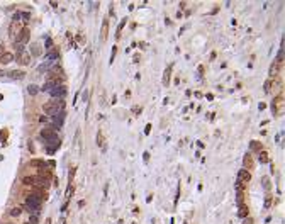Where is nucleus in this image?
Returning a JSON list of instances; mask_svg holds the SVG:
<instances>
[{
	"label": "nucleus",
	"mask_w": 285,
	"mask_h": 224,
	"mask_svg": "<svg viewBox=\"0 0 285 224\" xmlns=\"http://www.w3.org/2000/svg\"><path fill=\"white\" fill-rule=\"evenodd\" d=\"M49 58H56L58 59V49H53V51L49 53Z\"/></svg>",
	"instance_id": "412c9836"
},
{
	"label": "nucleus",
	"mask_w": 285,
	"mask_h": 224,
	"mask_svg": "<svg viewBox=\"0 0 285 224\" xmlns=\"http://www.w3.org/2000/svg\"><path fill=\"white\" fill-rule=\"evenodd\" d=\"M272 83H273V80H268L265 85V92H270V88H272Z\"/></svg>",
	"instance_id": "aec40b11"
},
{
	"label": "nucleus",
	"mask_w": 285,
	"mask_h": 224,
	"mask_svg": "<svg viewBox=\"0 0 285 224\" xmlns=\"http://www.w3.org/2000/svg\"><path fill=\"white\" fill-rule=\"evenodd\" d=\"M251 165H253V163H251V156H249V155H246V156H245V167L249 168Z\"/></svg>",
	"instance_id": "f3484780"
},
{
	"label": "nucleus",
	"mask_w": 285,
	"mask_h": 224,
	"mask_svg": "<svg viewBox=\"0 0 285 224\" xmlns=\"http://www.w3.org/2000/svg\"><path fill=\"white\" fill-rule=\"evenodd\" d=\"M65 93H66V88H65L63 85H56V87H53V88L49 90V95H51L53 99H56V100H61V99L65 97Z\"/></svg>",
	"instance_id": "7ed1b4c3"
},
{
	"label": "nucleus",
	"mask_w": 285,
	"mask_h": 224,
	"mask_svg": "<svg viewBox=\"0 0 285 224\" xmlns=\"http://www.w3.org/2000/svg\"><path fill=\"white\" fill-rule=\"evenodd\" d=\"M277 72H278V65H277V63H273V65L270 66V75H275Z\"/></svg>",
	"instance_id": "4468645a"
},
{
	"label": "nucleus",
	"mask_w": 285,
	"mask_h": 224,
	"mask_svg": "<svg viewBox=\"0 0 285 224\" xmlns=\"http://www.w3.org/2000/svg\"><path fill=\"white\" fill-rule=\"evenodd\" d=\"M29 36H31V32H29V29H27V27H24V29H22V32L19 34V37H17V41H19V44H24V43H27V39H29Z\"/></svg>",
	"instance_id": "20e7f679"
},
{
	"label": "nucleus",
	"mask_w": 285,
	"mask_h": 224,
	"mask_svg": "<svg viewBox=\"0 0 285 224\" xmlns=\"http://www.w3.org/2000/svg\"><path fill=\"white\" fill-rule=\"evenodd\" d=\"M97 143H98V146H100L102 149L105 148V144H104V136H102L100 131H98V134H97Z\"/></svg>",
	"instance_id": "9d476101"
},
{
	"label": "nucleus",
	"mask_w": 285,
	"mask_h": 224,
	"mask_svg": "<svg viewBox=\"0 0 285 224\" xmlns=\"http://www.w3.org/2000/svg\"><path fill=\"white\" fill-rule=\"evenodd\" d=\"M260 161H261V163H266V161H268V155H266V151H260Z\"/></svg>",
	"instance_id": "ddd939ff"
},
{
	"label": "nucleus",
	"mask_w": 285,
	"mask_h": 224,
	"mask_svg": "<svg viewBox=\"0 0 285 224\" xmlns=\"http://www.w3.org/2000/svg\"><path fill=\"white\" fill-rule=\"evenodd\" d=\"M239 216H241V217H246V216H248V207H245V205H239Z\"/></svg>",
	"instance_id": "f8f14e48"
},
{
	"label": "nucleus",
	"mask_w": 285,
	"mask_h": 224,
	"mask_svg": "<svg viewBox=\"0 0 285 224\" xmlns=\"http://www.w3.org/2000/svg\"><path fill=\"white\" fill-rule=\"evenodd\" d=\"M24 184L34 187V188H41V187L46 188V187H48V184H46L42 178H39V177H24Z\"/></svg>",
	"instance_id": "f03ea898"
},
{
	"label": "nucleus",
	"mask_w": 285,
	"mask_h": 224,
	"mask_svg": "<svg viewBox=\"0 0 285 224\" xmlns=\"http://www.w3.org/2000/svg\"><path fill=\"white\" fill-rule=\"evenodd\" d=\"M238 177H239V182H249V178H251L249 171H246V170H241L238 173Z\"/></svg>",
	"instance_id": "0eeeda50"
},
{
	"label": "nucleus",
	"mask_w": 285,
	"mask_h": 224,
	"mask_svg": "<svg viewBox=\"0 0 285 224\" xmlns=\"http://www.w3.org/2000/svg\"><path fill=\"white\" fill-rule=\"evenodd\" d=\"M22 211H24V207H19V205H15V207H12L10 211H9V216L10 217H20V214H22Z\"/></svg>",
	"instance_id": "39448f33"
},
{
	"label": "nucleus",
	"mask_w": 285,
	"mask_h": 224,
	"mask_svg": "<svg viewBox=\"0 0 285 224\" xmlns=\"http://www.w3.org/2000/svg\"><path fill=\"white\" fill-rule=\"evenodd\" d=\"M20 31H22V29H20V22L14 20V22H12V26H10V31H9V32H10V36H14V34H19Z\"/></svg>",
	"instance_id": "423d86ee"
},
{
	"label": "nucleus",
	"mask_w": 285,
	"mask_h": 224,
	"mask_svg": "<svg viewBox=\"0 0 285 224\" xmlns=\"http://www.w3.org/2000/svg\"><path fill=\"white\" fill-rule=\"evenodd\" d=\"M38 90H39V88L36 87V85H31V87H29V93H31V95H36V93H38Z\"/></svg>",
	"instance_id": "a211bd4d"
},
{
	"label": "nucleus",
	"mask_w": 285,
	"mask_h": 224,
	"mask_svg": "<svg viewBox=\"0 0 285 224\" xmlns=\"http://www.w3.org/2000/svg\"><path fill=\"white\" fill-rule=\"evenodd\" d=\"M3 49H5V46H3V43L0 41V55H3Z\"/></svg>",
	"instance_id": "5701e85b"
},
{
	"label": "nucleus",
	"mask_w": 285,
	"mask_h": 224,
	"mask_svg": "<svg viewBox=\"0 0 285 224\" xmlns=\"http://www.w3.org/2000/svg\"><path fill=\"white\" fill-rule=\"evenodd\" d=\"M263 185H265L266 190H270V180H268V177H265V178H263Z\"/></svg>",
	"instance_id": "6ab92c4d"
},
{
	"label": "nucleus",
	"mask_w": 285,
	"mask_h": 224,
	"mask_svg": "<svg viewBox=\"0 0 285 224\" xmlns=\"http://www.w3.org/2000/svg\"><path fill=\"white\" fill-rule=\"evenodd\" d=\"M42 112H44L46 115L56 117L58 114L63 112V102H61V100H56V99H53V100H49V102H46V104L42 105Z\"/></svg>",
	"instance_id": "f257e3e1"
},
{
	"label": "nucleus",
	"mask_w": 285,
	"mask_h": 224,
	"mask_svg": "<svg viewBox=\"0 0 285 224\" xmlns=\"http://www.w3.org/2000/svg\"><path fill=\"white\" fill-rule=\"evenodd\" d=\"M107 26H109V20L105 19V20H104V26H102V39L107 37Z\"/></svg>",
	"instance_id": "9b49d317"
},
{
	"label": "nucleus",
	"mask_w": 285,
	"mask_h": 224,
	"mask_svg": "<svg viewBox=\"0 0 285 224\" xmlns=\"http://www.w3.org/2000/svg\"><path fill=\"white\" fill-rule=\"evenodd\" d=\"M170 72H171V70L168 68V70H166V73H165V76H163V83H165V85H168V80H170Z\"/></svg>",
	"instance_id": "2eb2a0df"
},
{
	"label": "nucleus",
	"mask_w": 285,
	"mask_h": 224,
	"mask_svg": "<svg viewBox=\"0 0 285 224\" xmlns=\"http://www.w3.org/2000/svg\"><path fill=\"white\" fill-rule=\"evenodd\" d=\"M150 131H151V126H150V124H148V126H146V129H144V132H146V134H148V132H150Z\"/></svg>",
	"instance_id": "b1692460"
},
{
	"label": "nucleus",
	"mask_w": 285,
	"mask_h": 224,
	"mask_svg": "<svg viewBox=\"0 0 285 224\" xmlns=\"http://www.w3.org/2000/svg\"><path fill=\"white\" fill-rule=\"evenodd\" d=\"M14 59V56L10 55V53H3V56H0V63L2 65H7V63H10Z\"/></svg>",
	"instance_id": "1a4fd4ad"
},
{
	"label": "nucleus",
	"mask_w": 285,
	"mask_h": 224,
	"mask_svg": "<svg viewBox=\"0 0 285 224\" xmlns=\"http://www.w3.org/2000/svg\"><path fill=\"white\" fill-rule=\"evenodd\" d=\"M46 224H51V219H48V221H46Z\"/></svg>",
	"instance_id": "a878e982"
},
{
	"label": "nucleus",
	"mask_w": 285,
	"mask_h": 224,
	"mask_svg": "<svg viewBox=\"0 0 285 224\" xmlns=\"http://www.w3.org/2000/svg\"><path fill=\"white\" fill-rule=\"evenodd\" d=\"M17 61H19L20 65H29V61H31V58L27 53H20V56H17Z\"/></svg>",
	"instance_id": "6e6552de"
},
{
	"label": "nucleus",
	"mask_w": 285,
	"mask_h": 224,
	"mask_svg": "<svg viewBox=\"0 0 285 224\" xmlns=\"http://www.w3.org/2000/svg\"><path fill=\"white\" fill-rule=\"evenodd\" d=\"M265 205H266V207H270V205H272V199H270V197H266V200H265Z\"/></svg>",
	"instance_id": "4be33fe9"
},
{
	"label": "nucleus",
	"mask_w": 285,
	"mask_h": 224,
	"mask_svg": "<svg viewBox=\"0 0 285 224\" xmlns=\"http://www.w3.org/2000/svg\"><path fill=\"white\" fill-rule=\"evenodd\" d=\"M133 111L136 112V114H139V112H141V109H139V107H133Z\"/></svg>",
	"instance_id": "393cba45"
},
{
	"label": "nucleus",
	"mask_w": 285,
	"mask_h": 224,
	"mask_svg": "<svg viewBox=\"0 0 285 224\" xmlns=\"http://www.w3.org/2000/svg\"><path fill=\"white\" fill-rule=\"evenodd\" d=\"M10 76H12V78H22V76H24V72H12Z\"/></svg>",
	"instance_id": "dca6fc26"
}]
</instances>
